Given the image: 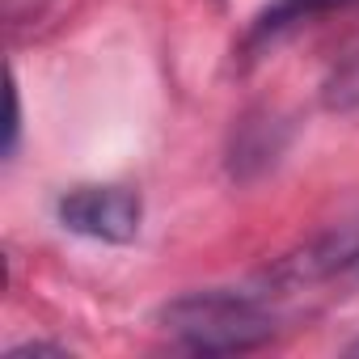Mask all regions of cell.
Segmentation results:
<instances>
[{"mask_svg": "<svg viewBox=\"0 0 359 359\" xmlns=\"http://www.w3.org/2000/svg\"><path fill=\"white\" fill-rule=\"evenodd\" d=\"M156 325L173 346L195 355H245L279 334L275 292L258 287H199L156 309Z\"/></svg>", "mask_w": 359, "mask_h": 359, "instance_id": "1", "label": "cell"}, {"mask_svg": "<svg viewBox=\"0 0 359 359\" xmlns=\"http://www.w3.org/2000/svg\"><path fill=\"white\" fill-rule=\"evenodd\" d=\"M55 220L60 229L102 241V245H131L140 237L144 203L131 187H72L55 199Z\"/></svg>", "mask_w": 359, "mask_h": 359, "instance_id": "2", "label": "cell"}, {"mask_svg": "<svg viewBox=\"0 0 359 359\" xmlns=\"http://www.w3.org/2000/svg\"><path fill=\"white\" fill-rule=\"evenodd\" d=\"M355 5V0H271V5H262L241 39V55L245 60H258L266 55L271 47H279L283 39H292L296 30H304L309 22L334 13V9H346Z\"/></svg>", "mask_w": 359, "mask_h": 359, "instance_id": "3", "label": "cell"}, {"mask_svg": "<svg viewBox=\"0 0 359 359\" xmlns=\"http://www.w3.org/2000/svg\"><path fill=\"white\" fill-rule=\"evenodd\" d=\"M51 9V0H0V13H5V26L9 34L18 30H34Z\"/></svg>", "mask_w": 359, "mask_h": 359, "instance_id": "4", "label": "cell"}, {"mask_svg": "<svg viewBox=\"0 0 359 359\" xmlns=\"http://www.w3.org/2000/svg\"><path fill=\"white\" fill-rule=\"evenodd\" d=\"M18 140H22V93H18V81H9V123H5V161H13V152H18Z\"/></svg>", "mask_w": 359, "mask_h": 359, "instance_id": "5", "label": "cell"}, {"mask_svg": "<svg viewBox=\"0 0 359 359\" xmlns=\"http://www.w3.org/2000/svg\"><path fill=\"white\" fill-rule=\"evenodd\" d=\"M338 279L359 283V241H355V250H351V258H346V266H342V275H338Z\"/></svg>", "mask_w": 359, "mask_h": 359, "instance_id": "6", "label": "cell"}, {"mask_svg": "<svg viewBox=\"0 0 359 359\" xmlns=\"http://www.w3.org/2000/svg\"><path fill=\"white\" fill-rule=\"evenodd\" d=\"M346 355H359V338H355V342H346Z\"/></svg>", "mask_w": 359, "mask_h": 359, "instance_id": "7", "label": "cell"}]
</instances>
